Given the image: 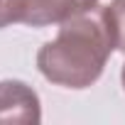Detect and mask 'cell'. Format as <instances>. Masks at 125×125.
<instances>
[{"instance_id": "cell-1", "label": "cell", "mask_w": 125, "mask_h": 125, "mask_svg": "<svg viewBox=\"0 0 125 125\" xmlns=\"http://www.w3.org/2000/svg\"><path fill=\"white\" fill-rule=\"evenodd\" d=\"M115 49L118 37L110 8L93 5L59 22L56 37L37 52V69L54 86L88 88L101 79Z\"/></svg>"}, {"instance_id": "cell-2", "label": "cell", "mask_w": 125, "mask_h": 125, "mask_svg": "<svg viewBox=\"0 0 125 125\" xmlns=\"http://www.w3.org/2000/svg\"><path fill=\"white\" fill-rule=\"evenodd\" d=\"M39 120H42V105L32 86L17 79L0 81V123L37 125Z\"/></svg>"}, {"instance_id": "cell-3", "label": "cell", "mask_w": 125, "mask_h": 125, "mask_svg": "<svg viewBox=\"0 0 125 125\" xmlns=\"http://www.w3.org/2000/svg\"><path fill=\"white\" fill-rule=\"evenodd\" d=\"M93 5H98V0H17V22L30 27L59 25Z\"/></svg>"}, {"instance_id": "cell-4", "label": "cell", "mask_w": 125, "mask_h": 125, "mask_svg": "<svg viewBox=\"0 0 125 125\" xmlns=\"http://www.w3.org/2000/svg\"><path fill=\"white\" fill-rule=\"evenodd\" d=\"M115 25V37H118V49L125 54V0H113L108 5Z\"/></svg>"}, {"instance_id": "cell-5", "label": "cell", "mask_w": 125, "mask_h": 125, "mask_svg": "<svg viewBox=\"0 0 125 125\" xmlns=\"http://www.w3.org/2000/svg\"><path fill=\"white\" fill-rule=\"evenodd\" d=\"M17 22V0H0V30Z\"/></svg>"}, {"instance_id": "cell-6", "label": "cell", "mask_w": 125, "mask_h": 125, "mask_svg": "<svg viewBox=\"0 0 125 125\" xmlns=\"http://www.w3.org/2000/svg\"><path fill=\"white\" fill-rule=\"evenodd\" d=\"M120 81H123V91H125V64H123V74H120Z\"/></svg>"}]
</instances>
